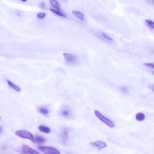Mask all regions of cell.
Returning a JSON list of instances; mask_svg holds the SVG:
<instances>
[{
	"instance_id": "6da1fadb",
	"label": "cell",
	"mask_w": 154,
	"mask_h": 154,
	"mask_svg": "<svg viewBox=\"0 0 154 154\" xmlns=\"http://www.w3.org/2000/svg\"><path fill=\"white\" fill-rule=\"evenodd\" d=\"M38 148L41 152L47 154H60V152L56 148L48 146H40Z\"/></svg>"
},
{
	"instance_id": "7a4b0ae2",
	"label": "cell",
	"mask_w": 154,
	"mask_h": 154,
	"mask_svg": "<svg viewBox=\"0 0 154 154\" xmlns=\"http://www.w3.org/2000/svg\"><path fill=\"white\" fill-rule=\"evenodd\" d=\"M63 55L65 61L68 64L73 65L77 63L78 59L75 55L66 53H64Z\"/></svg>"
},
{
	"instance_id": "3957f363",
	"label": "cell",
	"mask_w": 154,
	"mask_h": 154,
	"mask_svg": "<svg viewBox=\"0 0 154 154\" xmlns=\"http://www.w3.org/2000/svg\"><path fill=\"white\" fill-rule=\"evenodd\" d=\"M95 114L97 117L109 127L111 128H113L115 127L114 123L112 120L104 116L98 111H95Z\"/></svg>"
},
{
	"instance_id": "277c9868",
	"label": "cell",
	"mask_w": 154,
	"mask_h": 154,
	"mask_svg": "<svg viewBox=\"0 0 154 154\" xmlns=\"http://www.w3.org/2000/svg\"><path fill=\"white\" fill-rule=\"evenodd\" d=\"M15 134L21 138L28 139L31 141L34 138V136L31 133L25 130H18L15 132Z\"/></svg>"
},
{
	"instance_id": "5b68a950",
	"label": "cell",
	"mask_w": 154,
	"mask_h": 154,
	"mask_svg": "<svg viewBox=\"0 0 154 154\" xmlns=\"http://www.w3.org/2000/svg\"><path fill=\"white\" fill-rule=\"evenodd\" d=\"M22 152L23 154H38L40 153L27 145H23L22 148Z\"/></svg>"
},
{
	"instance_id": "8992f818",
	"label": "cell",
	"mask_w": 154,
	"mask_h": 154,
	"mask_svg": "<svg viewBox=\"0 0 154 154\" xmlns=\"http://www.w3.org/2000/svg\"><path fill=\"white\" fill-rule=\"evenodd\" d=\"M69 137V131L67 129H65L62 130L61 134V139L62 142L64 144H66L67 142Z\"/></svg>"
},
{
	"instance_id": "52a82bcc",
	"label": "cell",
	"mask_w": 154,
	"mask_h": 154,
	"mask_svg": "<svg viewBox=\"0 0 154 154\" xmlns=\"http://www.w3.org/2000/svg\"><path fill=\"white\" fill-rule=\"evenodd\" d=\"M62 115L66 118H70L72 116V113L70 110L68 108H65L61 112Z\"/></svg>"
},
{
	"instance_id": "ba28073f",
	"label": "cell",
	"mask_w": 154,
	"mask_h": 154,
	"mask_svg": "<svg viewBox=\"0 0 154 154\" xmlns=\"http://www.w3.org/2000/svg\"><path fill=\"white\" fill-rule=\"evenodd\" d=\"M93 145L99 150L105 148L107 146V144L104 142L101 141H96L93 143Z\"/></svg>"
},
{
	"instance_id": "9c48e42d",
	"label": "cell",
	"mask_w": 154,
	"mask_h": 154,
	"mask_svg": "<svg viewBox=\"0 0 154 154\" xmlns=\"http://www.w3.org/2000/svg\"><path fill=\"white\" fill-rule=\"evenodd\" d=\"M32 141L37 143H43L45 142L46 140L44 137L41 136H37L34 137V139Z\"/></svg>"
},
{
	"instance_id": "30bf717a",
	"label": "cell",
	"mask_w": 154,
	"mask_h": 154,
	"mask_svg": "<svg viewBox=\"0 0 154 154\" xmlns=\"http://www.w3.org/2000/svg\"><path fill=\"white\" fill-rule=\"evenodd\" d=\"M38 129L39 131L45 133H49L51 132V130L49 128L45 126H40Z\"/></svg>"
},
{
	"instance_id": "8fae6325",
	"label": "cell",
	"mask_w": 154,
	"mask_h": 154,
	"mask_svg": "<svg viewBox=\"0 0 154 154\" xmlns=\"http://www.w3.org/2000/svg\"><path fill=\"white\" fill-rule=\"evenodd\" d=\"M7 82L8 85L11 88H13V89L17 91V92H20L21 91V89L20 87L14 84L13 83L9 80H7Z\"/></svg>"
},
{
	"instance_id": "7c38bea8",
	"label": "cell",
	"mask_w": 154,
	"mask_h": 154,
	"mask_svg": "<svg viewBox=\"0 0 154 154\" xmlns=\"http://www.w3.org/2000/svg\"><path fill=\"white\" fill-rule=\"evenodd\" d=\"M72 13L76 17H77L82 21H84V14L81 12L77 11H73Z\"/></svg>"
},
{
	"instance_id": "4fadbf2b",
	"label": "cell",
	"mask_w": 154,
	"mask_h": 154,
	"mask_svg": "<svg viewBox=\"0 0 154 154\" xmlns=\"http://www.w3.org/2000/svg\"><path fill=\"white\" fill-rule=\"evenodd\" d=\"M50 2L52 6L55 9L59 10L60 9V5L56 0H50Z\"/></svg>"
},
{
	"instance_id": "5bb4252c",
	"label": "cell",
	"mask_w": 154,
	"mask_h": 154,
	"mask_svg": "<svg viewBox=\"0 0 154 154\" xmlns=\"http://www.w3.org/2000/svg\"><path fill=\"white\" fill-rule=\"evenodd\" d=\"M50 10L52 12L58 16H60L62 17L66 18V16L65 14H64L63 12L59 11V10H55L54 9H50Z\"/></svg>"
},
{
	"instance_id": "9a60e30c",
	"label": "cell",
	"mask_w": 154,
	"mask_h": 154,
	"mask_svg": "<svg viewBox=\"0 0 154 154\" xmlns=\"http://www.w3.org/2000/svg\"><path fill=\"white\" fill-rule=\"evenodd\" d=\"M39 112L41 114L46 116L49 113V111L48 110L45 108L41 107L39 108L38 109Z\"/></svg>"
},
{
	"instance_id": "2e32d148",
	"label": "cell",
	"mask_w": 154,
	"mask_h": 154,
	"mask_svg": "<svg viewBox=\"0 0 154 154\" xmlns=\"http://www.w3.org/2000/svg\"><path fill=\"white\" fill-rule=\"evenodd\" d=\"M145 115L141 113H138L136 116V118L138 121H142L145 119Z\"/></svg>"
},
{
	"instance_id": "e0dca14e",
	"label": "cell",
	"mask_w": 154,
	"mask_h": 154,
	"mask_svg": "<svg viewBox=\"0 0 154 154\" xmlns=\"http://www.w3.org/2000/svg\"><path fill=\"white\" fill-rule=\"evenodd\" d=\"M101 36H102V37H103V39L105 40L106 41L110 42H111L113 41V39L105 33H102L101 34Z\"/></svg>"
},
{
	"instance_id": "ac0fdd59",
	"label": "cell",
	"mask_w": 154,
	"mask_h": 154,
	"mask_svg": "<svg viewBox=\"0 0 154 154\" xmlns=\"http://www.w3.org/2000/svg\"><path fill=\"white\" fill-rule=\"evenodd\" d=\"M145 22L150 27L154 29V22L149 19H147L146 20Z\"/></svg>"
},
{
	"instance_id": "d6986e66",
	"label": "cell",
	"mask_w": 154,
	"mask_h": 154,
	"mask_svg": "<svg viewBox=\"0 0 154 154\" xmlns=\"http://www.w3.org/2000/svg\"><path fill=\"white\" fill-rule=\"evenodd\" d=\"M120 90L121 92L123 94H127L128 92V89L127 87H121Z\"/></svg>"
},
{
	"instance_id": "ffe728a7",
	"label": "cell",
	"mask_w": 154,
	"mask_h": 154,
	"mask_svg": "<svg viewBox=\"0 0 154 154\" xmlns=\"http://www.w3.org/2000/svg\"><path fill=\"white\" fill-rule=\"evenodd\" d=\"M46 16V14L44 12H40L37 14V17L39 19H43Z\"/></svg>"
},
{
	"instance_id": "44dd1931",
	"label": "cell",
	"mask_w": 154,
	"mask_h": 154,
	"mask_svg": "<svg viewBox=\"0 0 154 154\" xmlns=\"http://www.w3.org/2000/svg\"><path fill=\"white\" fill-rule=\"evenodd\" d=\"M145 66L154 69V64L152 63H146L144 64Z\"/></svg>"
},
{
	"instance_id": "7402d4cb",
	"label": "cell",
	"mask_w": 154,
	"mask_h": 154,
	"mask_svg": "<svg viewBox=\"0 0 154 154\" xmlns=\"http://www.w3.org/2000/svg\"><path fill=\"white\" fill-rule=\"evenodd\" d=\"M40 7L42 9H45L46 6V4L45 2H42L40 4Z\"/></svg>"
},
{
	"instance_id": "603a6c76",
	"label": "cell",
	"mask_w": 154,
	"mask_h": 154,
	"mask_svg": "<svg viewBox=\"0 0 154 154\" xmlns=\"http://www.w3.org/2000/svg\"><path fill=\"white\" fill-rule=\"evenodd\" d=\"M21 0L22 1V2H26L28 0Z\"/></svg>"
},
{
	"instance_id": "cb8c5ba5",
	"label": "cell",
	"mask_w": 154,
	"mask_h": 154,
	"mask_svg": "<svg viewBox=\"0 0 154 154\" xmlns=\"http://www.w3.org/2000/svg\"><path fill=\"white\" fill-rule=\"evenodd\" d=\"M152 89L153 91L154 92V85H153L152 87Z\"/></svg>"
},
{
	"instance_id": "d4e9b609",
	"label": "cell",
	"mask_w": 154,
	"mask_h": 154,
	"mask_svg": "<svg viewBox=\"0 0 154 154\" xmlns=\"http://www.w3.org/2000/svg\"><path fill=\"white\" fill-rule=\"evenodd\" d=\"M2 127H0V132H1V133H2Z\"/></svg>"
},
{
	"instance_id": "484cf974",
	"label": "cell",
	"mask_w": 154,
	"mask_h": 154,
	"mask_svg": "<svg viewBox=\"0 0 154 154\" xmlns=\"http://www.w3.org/2000/svg\"><path fill=\"white\" fill-rule=\"evenodd\" d=\"M152 3L154 4V0H152Z\"/></svg>"
},
{
	"instance_id": "4316f807",
	"label": "cell",
	"mask_w": 154,
	"mask_h": 154,
	"mask_svg": "<svg viewBox=\"0 0 154 154\" xmlns=\"http://www.w3.org/2000/svg\"><path fill=\"white\" fill-rule=\"evenodd\" d=\"M152 73V74H153L154 75V71H153Z\"/></svg>"
},
{
	"instance_id": "83f0119b",
	"label": "cell",
	"mask_w": 154,
	"mask_h": 154,
	"mask_svg": "<svg viewBox=\"0 0 154 154\" xmlns=\"http://www.w3.org/2000/svg\"><path fill=\"white\" fill-rule=\"evenodd\" d=\"M62 0L65 1V2H66V0Z\"/></svg>"
}]
</instances>
